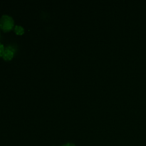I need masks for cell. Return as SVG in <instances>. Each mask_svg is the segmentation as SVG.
<instances>
[{
  "label": "cell",
  "mask_w": 146,
  "mask_h": 146,
  "mask_svg": "<svg viewBox=\"0 0 146 146\" xmlns=\"http://www.w3.org/2000/svg\"><path fill=\"white\" fill-rule=\"evenodd\" d=\"M14 26V20L8 14H3L0 17V28L4 31H9L12 29Z\"/></svg>",
  "instance_id": "6da1fadb"
},
{
  "label": "cell",
  "mask_w": 146,
  "mask_h": 146,
  "mask_svg": "<svg viewBox=\"0 0 146 146\" xmlns=\"http://www.w3.org/2000/svg\"><path fill=\"white\" fill-rule=\"evenodd\" d=\"M14 53H15V48L11 46H8L5 48V50L3 54V58L6 61H9V60L12 59L13 57L14 56Z\"/></svg>",
  "instance_id": "7a4b0ae2"
},
{
  "label": "cell",
  "mask_w": 146,
  "mask_h": 146,
  "mask_svg": "<svg viewBox=\"0 0 146 146\" xmlns=\"http://www.w3.org/2000/svg\"><path fill=\"white\" fill-rule=\"evenodd\" d=\"M14 32L17 34V35H22L24 33V27L19 25H16L14 27Z\"/></svg>",
  "instance_id": "3957f363"
},
{
  "label": "cell",
  "mask_w": 146,
  "mask_h": 146,
  "mask_svg": "<svg viewBox=\"0 0 146 146\" xmlns=\"http://www.w3.org/2000/svg\"><path fill=\"white\" fill-rule=\"evenodd\" d=\"M5 50V48H4V45L0 42V57L2 56L3 54H4V51Z\"/></svg>",
  "instance_id": "277c9868"
},
{
  "label": "cell",
  "mask_w": 146,
  "mask_h": 146,
  "mask_svg": "<svg viewBox=\"0 0 146 146\" xmlns=\"http://www.w3.org/2000/svg\"><path fill=\"white\" fill-rule=\"evenodd\" d=\"M61 146H76V145L74 143H66L65 144H63Z\"/></svg>",
  "instance_id": "5b68a950"
}]
</instances>
